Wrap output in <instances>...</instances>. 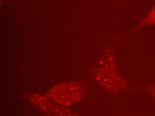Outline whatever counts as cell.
<instances>
[{"mask_svg":"<svg viewBox=\"0 0 155 116\" xmlns=\"http://www.w3.org/2000/svg\"><path fill=\"white\" fill-rule=\"evenodd\" d=\"M95 80L106 89L118 91L124 88L125 83L118 72L114 58L105 54L102 56L95 71Z\"/></svg>","mask_w":155,"mask_h":116,"instance_id":"1","label":"cell"},{"mask_svg":"<svg viewBox=\"0 0 155 116\" xmlns=\"http://www.w3.org/2000/svg\"><path fill=\"white\" fill-rule=\"evenodd\" d=\"M85 92L84 86L76 81H67L55 85L47 92V96L57 103L68 107L79 101Z\"/></svg>","mask_w":155,"mask_h":116,"instance_id":"2","label":"cell"},{"mask_svg":"<svg viewBox=\"0 0 155 116\" xmlns=\"http://www.w3.org/2000/svg\"><path fill=\"white\" fill-rule=\"evenodd\" d=\"M155 24V4L145 17L140 21L136 29Z\"/></svg>","mask_w":155,"mask_h":116,"instance_id":"4","label":"cell"},{"mask_svg":"<svg viewBox=\"0 0 155 116\" xmlns=\"http://www.w3.org/2000/svg\"><path fill=\"white\" fill-rule=\"evenodd\" d=\"M25 98L31 104L44 114L49 116L74 115L71 110L67 107L57 103L47 96L37 94H29L26 95Z\"/></svg>","mask_w":155,"mask_h":116,"instance_id":"3","label":"cell"}]
</instances>
